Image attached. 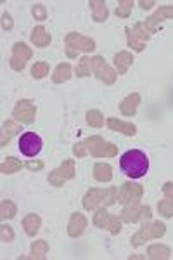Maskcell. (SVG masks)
I'll list each match as a JSON object with an SVG mask.
<instances>
[{
	"mask_svg": "<svg viewBox=\"0 0 173 260\" xmlns=\"http://www.w3.org/2000/svg\"><path fill=\"white\" fill-rule=\"evenodd\" d=\"M120 169L125 175H128L130 179H141L144 177L149 170V158L144 151L139 149H130L121 156L120 160Z\"/></svg>",
	"mask_w": 173,
	"mask_h": 260,
	"instance_id": "obj_1",
	"label": "cell"
},
{
	"mask_svg": "<svg viewBox=\"0 0 173 260\" xmlns=\"http://www.w3.org/2000/svg\"><path fill=\"white\" fill-rule=\"evenodd\" d=\"M118 200V189L116 187H108V189H97L92 187L85 192L82 200V205L85 210H97L100 207H111Z\"/></svg>",
	"mask_w": 173,
	"mask_h": 260,
	"instance_id": "obj_2",
	"label": "cell"
},
{
	"mask_svg": "<svg viewBox=\"0 0 173 260\" xmlns=\"http://www.w3.org/2000/svg\"><path fill=\"white\" fill-rule=\"evenodd\" d=\"M66 56L70 59H75L80 52H94L95 47V40L90 37H83L77 31H71L66 35Z\"/></svg>",
	"mask_w": 173,
	"mask_h": 260,
	"instance_id": "obj_3",
	"label": "cell"
},
{
	"mask_svg": "<svg viewBox=\"0 0 173 260\" xmlns=\"http://www.w3.org/2000/svg\"><path fill=\"white\" fill-rule=\"evenodd\" d=\"M164 233H166V225H164L163 222L156 220V222H149V224L144 222V225L132 236L130 243H132L133 248H139V246H142L146 241L158 240V238L164 236Z\"/></svg>",
	"mask_w": 173,
	"mask_h": 260,
	"instance_id": "obj_4",
	"label": "cell"
},
{
	"mask_svg": "<svg viewBox=\"0 0 173 260\" xmlns=\"http://www.w3.org/2000/svg\"><path fill=\"white\" fill-rule=\"evenodd\" d=\"M87 154L90 153L94 158H113L118 154V146L113 142H106L100 136H92L83 141Z\"/></svg>",
	"mask_w": 173,
	"mask_h": 260,
	"instance_id": "obj_5",
	"label": "cell"
},
{
	"mask_svg": "<svg viewBox=\"0 0 173 260\" xmlns=\"http://www.w3.org/2000/svg\"><path fill=\"white\" fill-rule=\"evenodd\" d=\"M125 33H126V44H128V47H132V50H135V52H142V50L146 49V44L151 40V35H153V33L146 28L144 23H135L133 28L126 26Z\"/></svg>",
	"mask_w": 173,
	"mask_h": 260,
	"instance_id": "obj_6",
	"label": "cell"
},
{
	"mask_svg": "<svg viewBox=\"0 0 173 260\" xmlns=\"http://www.w3.org/2000/svg\"><path fill=\"white\" fill-rule=\"evenodd\" d=\"M77 175V165H75V160H66L62 161L57 169H54L49 174V184L54 187H62L67 180L75 179Z\"/></svg>",
	"mask_w": 173,
	"mask_h": 260,
	"instance_id": "obj_7",
	"label": "cell"
},
{
	"mask_svg": "<svg viewBox=\"0 0 173 260\" xmlns=\"http://www.w3.org/2000/svg\"><path fill=\"white\" fill-rule=\"evenodd\" d=\"M37 113H39V110H37V106H35L33 101L21 99L16 103L14 110H12V116H14V120L19 121V123L31 125L33 121L37 120Z\"/></svg>",
	"mask_w": 173,
	"mask_h": 260,
	"instance_id": "obj_8",
	"label": "cell"
},
{
	"mask_svg": "<svg viewBox=\"0 0 173 260\" xmlns=\"http://www.w3.org/2000/svg\"><path fill=\"white\" fill-rule=\"evenodd\" d=\"M33 50L31 47H28L24 42H16L12 45V54L9 57V64L14 71H23L26 68V62L31 59Z\"/></svg>",
	"mask_w": 173,
	"mask_h": 260,
	"instance_id": "obj_9",
	"label": "cell"
},
{
	"mask_svg": "<svg viewBox=\"0 0 173 260\" xmlns=\"http://www.w3.org/2000/svg\"><path fill=\"white\" fill-rule=\"evenodd\" d=\"M142 194H144V186L142 184H133V182H123L118 191V201L121 205H132V203H141Z\"/></svg>",
	"mask_w": 173,
	"mask_h": 260,
	"instance_id": "obj_10",
	"label": "cell"
},
{
	"mask_svg": "<svg viewBox=\"0 0 173 260\" xmlns=\"http://www.w3.org/2000/svg\"><path fill=\"white\" fill-rule=\"evenodd\" d=\"M44 142L35 132H24L19 139V151L28 158H35L42 151Z\"/></svg>",
	"mask_w": 173,
	"mask_h": 260,
	"instance_id": "obj_11",
	"label": "cell"
},
{
	"mask_svg": "<svg viewBox=\"0 0 173 260\" xmlns=\"http://www.w3.org/2000/svg\"><path fill=\"white\" fill-rule=\"evenodd\" d=\"M158 212L164 219H171L173 217V182L171 180L163 184V200H159V203H158Z\"/></svg>",
	"mask_w": 173,
	"mask_h": 260,
	"instance_id": "obj_12",
	"label": "cell"
},
{
	"mask_svg": "<svg viewBox=\"0 0 173 260\" xmlns=\"http://www.w3.org/2000/svg\"><path fill=\"white\" fill-rule=\"evenodd\" d=\"M166 19H173V6H161L153 16H149V18L146 19L144 24L151 33H156L159 24Z\"/></svg>",
	"mask_w": 173,
	"mask_h": 260,
	"instance_id": "obj_13",
	"label": "cell"
},
{
	"mask_svg": "<svg viewBox=\"0 0 173 260\" xmlns=\"http://www.w3.org/2000/svg\"><path fill=\"white\" fill-rule=\"evenodd\" d=\"M102 61H106L102 56H94V57H82L77 66V77L83 78V77H90V73H95L97 66L100 64Z\"/></svg>",
	"mask_w": 173,
	"mask_h": 260,
	"instance_id": "obj_14",
	"label": "cell"
},
{
	"mask_svg": "<svg viewBox=\"0 0 173 260\" xmlns=\"http://www.w3.org/2000/svg\"><path fill=\"white\" fill-rule=\"evenodd\" d=\"M87 229V217L80 212L71 213L70 222H67V236L70 238H80Z\"/></svg>",
	"mask_w": 173,
	"mask_h": 260,
	"instance_id": "obj_15",
	"label": "cell"
},
{
	"mask_svg": "<svg viewBox=\"0 0 173 260\" xmlns=\"http://www.w3.org/2000/svg\"><path fill=\"white\" fill-rule=\"evenodd\" d=\"M141 94L133 92V94L126 95V98L121 101L120 104V111L123 116H135L137 115V110H139V104H141Z\"/></svg>",
	"mask_w": 173,
	"mask_h": 260,
	"instance_id": "obj_16",
	"label": "cell"
},
{
	"mask_svg": "<svg viewBox=\"0 0 173 260\" xmlns=\"http://www.w3.org/2000/svg\"><path fill=\"white\" fill-rule=\"evenodd\" d=\"M108 127L109 130H115V132H120L123 136H128V137H133L137 134V127L130 121H123V120H118V118H108Z\"/></svg>",
	"mask_w": 173,
	"mask_h": 260,
	"instance_id": "obj_17",
	"label": "cell"
},
{
	"mask_svg": "<svg viewBox=\"0 0 173 260\" xmlns=\"http://www.w3.org/2000/svg\"><path fill=\"white\" fill-rule=\"evenodd\" d=\"M113 61H115V66H116V73L118 75H125L126 71H128L130 66L133 64V54L128 52V50H121V52L115 54V57H113Z\"/></svg>",
	"mask_w": 173,
	"mask_h": 260,
	"instance_id": "obj_18",
	"label": "cell"
},
{
	"mask_svg": "<svg viewBox=\"0 0 173 260\" xmlns=\"http://www.w3.org/2000/svg\"><path fill=\"white\" fill-rule=\"evenodd\" d=\"M21 132V125L16 123V121L12 120H6L2 123V134H0V146L2 148H6L7 144L11 142L12 137L16 136V134Z\"/></svg>",
	"mask_w": 173,
	"mask_h": 260,
	"instance_id": "obj_19",
	"label": "cell"
},
{
	"mask_svg": "<svg viewBox=\"0 0 173 260\" xmlns=\"http://www.w3.org/2000/svg\"><path fill=\"white\" fill-rule=\"evenodd\" d=\"M95 77H97V80L104 82L106 85H113V83L116 82V78H118V73L111 68V66L108 64L106 61H102L99 66H97Z\"/></svg>",
	"mask_w": 173,
	"mask_h": 260,
	"instance_id": "obj_20",
	"label": "cell"
},
{
	"mask_svg": "<svg viewBox=\"0 0 173 260\" xmlns=\"http://www.w3.org/2000/svg\"><path fill=\"white\" fill-rule=\"evenodd\" d=\"M88 6H90V9H92V19H94L95 23H104V21L109 18V9L104 0H90Z\"/></svg>",
	"mask_w": 173,
	"mask_h": 260,
	"instance_id": "obj_21",
	"label": "cell"
},
{
	"mask_svg": "<svg viewBox=\"0 0 173 260\" xmlns=\"http://www.w3.org/2000/svg\"><path fill=\"white\" fill-rule=\"evenodd\" d=\"M29 39H31V42H33V45H35V47H42V49L47 47V45H50V42H52V37H50V33L45 30L44 26L33 28Z\"/></svg>",
	"mask_w": 173,
	"mask_h": 260,
	"instance_id": "obj_22",
	"label": "cell"
},
{
	"mask_svg": "<svg viewBox=\"0 0 173 260\" xmlns=\"http://www.w3.org/2000/svg\"><path fill=\"white\" fill-rule=\"evenodd\" d=\"M40 225H42V219L37 213H28L26 217L23 219V228H24V233L28 234L29 238H33L37 233L40 231Z\"/></svg>",
	"mask_w": 173,
	"mask_h": 260,
	"instance_id": "obj_23",
	"label": "cell"
},
{
	"mask_svg": "<svg viewBox=\"0 0 173 260\" xmlns=\"http://www.w3.org/2000/svg\"><path fill=\"white\" fill-rule=\"evenodd\" d=\"M71 71H73V68H71L70 62H61V64H57V68L54 70L52 73V82L54 83H64V82H70L71 80Z\"/></svg>",
	"mask_w": 173,
	"mask_h": 260,
	"instance_id": "obj_24",
	"label": "cell"
},
{
	"mask_svg": "<svg viewBox=\"0 0 173 260\" xmlns=\"http://www.w3.org/2000/svg\"><path fill=\"white\" fill-rule=\"evenodd\" d=\"M141 212H142V207L139 203H132V205H126L121 212V220L128 222V224H135V222L141 220Z\"/></svg>",
	"mask_w": 173,
	"mask_h": 260,
	"instance_id": "obj_25",
	"label": "cell"
},
{
	"mask_svg": "<svg viewBox=\"0 0 173 260\" xmlns=\"http://www.w3.org/2000/svg\"><path fill=\"white\" fill-rule=\"evenodd\" d=\"M94 179L97 182H109L113 179V167L109 163H95Z\"/></svg>",
	"mask_w": 173,
	"mask_h": 260,
	"instance_id": "obj_26",
	"label": "cell"
},
{
	"mask_svg": "<svg viewBox=\"0 0 173 260\" xmlns=\"http://www.w3.org/2000/svg\"><path fill=\"white\" fill-rule=\"evenodd\" d=\"M171 250L168 248L166 245H151L147 248V257L153 258V260H166L170 258Z\"/></svg>",
	"mask_w": 173,
	"mask_h": 260,
	"instance_id": "obj_27",
	"label": "cell"
},
{
	"mask_svg": "<svg viewBox=\"0 0 173 260\" xmlns=\"http://www.w3.org/2000/svg\"><path fill=\"white\" fill-rule=\"evenodd\" d=\"M21 167H23V163H21L18 158L14 156H7V160L0 165V172H2L4 175H11V174H16V172L21 170Z\"/></svg>",
	"mask_w": 173,
	"mask_h": 260,
	"instance_id": "obj_28",
	"label": "cell"
},
{
	"mask_svg": "<svg viewBox=\"0 0 173 260\" xmlns=\"http://www.w3.org/2000/svg\"><path fill=\"white\" fill-rule=\"evenodd\" d=\"M16 213H18V208H16V205L12 203V201L4 200L2 203H0V219H2V220L14 219Z\"/></svg>",
	"mask_w": 173,
	"mask_h": 260,
	"instance_id": "obj_29",
	"label": "cell"
},
{
	"mask_svg": "<svg viewBox=\"0 0 173 260\" xmlns=\"http://www.w3.org/2000/svg\"><path fill=\"white\" fill-rule=\"evenodd\" d=\"M49 251V243L45 240H40V241H35L31 245V255L29 258H37V260H44L45 255Z\"/></svg>",
	"mask_w": 173,
	"mask_h": 260,
	"instance_id": "obj_30",
	"label": "cell"
},
{
	"mask_svg": "<svg viewBox=\"0 0 173 260\" xmlns=\"http://www.w3.org/2000/svg\"><path fill=\"white\" fill-rule=\"evenodd\" d=\"M49 71H50L49 62L39 61V62H35V64H33V68H31V77L35 78V80H42V78L47 77Z\"/></svg>",
	"mask_w": 173,
	"mask_h": 260,
	"instance_id": "obj_31",
	"label": "cell"
},
{
	"mask_svg": "<svg viewBox=\"0 0 173 260\" xmlns=\"http://www.w3.org/2000/svg\"><path fill=\"white\" fill-rule=\"evenodd\" d=\"M85 120H87V123L90 125V127H95V128H100L104 125V115L99 110L87 111Z\"/></svg>",
	"mask_w": 173,
	"mask_h": 260,
	"instance_id": "obj_32",
	"label": "cell"
},
{
	"mask_svg": "<svg viewBox=\"0 0 173 260\" xmlns=\"http://www.w3.org/2000/svg\"><path fill=\"white\" fill-rule=\"evenodd\" d=\"M109 217H111V215L108 213L106 207L97 208L95 213H94V225H95V228H99V229H106V224H108Z\"/></svg>",
	"mask_w": 173,
	"mask_h": 260,
	"instance_id": "obj_33",
	"label": "cell"
},
{
	"mask_svg": "<svg viewBox=\"0 0 173 260\" xmlns=\"http://www.w3.org/2000/svg\"><path fill=\"white\" fill-rule=\"evenodd\" d=\"M132 9H133L132 0H120V2H118V7H116L115 14L118 16V18L125 19V18H128V16L132 14Z\"/></svg>",
	"mask_w": 173,
	"mask_h": 260,
	"instance_id": "obj_34",
	"label": "cell"
},
{
	"mask_svg": "<svg viewBox=\"0 0 173 260\" xmlns=\"http://www.w3.org/2000/svg\"><path fill=\"white\" fill-rule=\"evenodd\" d=\"M106 229L113 234V236H116V234L121 231V217H118V215L109 217V220L106 224Z\"/></svg>",
	"mask_w": 173,
	"mask_h": 260,
	"instance_id": "obj_35",
	"label": "cell"
},
{
	"mask_svg": "<svg viewBox=\"0 0 173 260\" xmlns=\"http://www.w3.org/2000/svg\"><path fill=\"white\" fill-rule=\"evenodd\" d=\"M31 14H33V18L39 19V21L47 19V9H45L44 4H33V6H31Z\"/></svg>",
	"mask_w": 173,
	"mask_h": 260,
	"instance_id": "obj_36",
	"label": "cell"
},
{
	"mask_svg": "<svg viewBox=\"0 0 173 260\" xmlns=\"http://www.w3.org/2000/svg\"><path fill=\"white\" fill-rule=\"evenodd\" d=\"M14 231H12V228H9V225H0V240H2L4 243H11L14 241Z\"/></svg>",
	"mask_w": 173,
	"mask_h": 260,
	"instance_id": "obj_37",
	"label": "cell"
},
{
	"mask_svg": "<svg viewBox=\"0 0 173 260\" xmlns=\"http://www.w3.org/2000/svg\"><path fill=\"white\" fill-rule=\"evenodd\" d=\"M2 28H4V30H7V31H11L12 28H14V21H12L9 12H4V14H2Z\"/></svg>",
	"mask_w": 173,
	"mask_h": 260,
	"instance_id": "obj_38",
	"label": "cell"
},
{
	"mask_svg": "<svg viewBox=\"0 0 173 260\" xmlns=\"http://www.w3.org/2000/svg\"><path fill=\"white\" fill-rule=\"evenodd\" d=\"M24 167H26L28 170H31V172H40L42 169H44V161H40V160H29L24 163Z\"/></svg>",
	"mask_w": 173,
	"mask_h": 260,
	"instance_id": "obj_39",
	"label": "cell"
},
{
	"mask_svg": "<svg viewBox=\"0 0 173 260\" xmlns=\"http://www.w3.org/2000/svg\"><path fill=\"white\" fill-rule=\"evenodd\" d=\"M151 207H142V212H141V220H144V222H149L151 220Z\"/></svg>",
	"mask_w": 173,
	"mask_h": 260,
	"instance_id": "obj_40",
	"label": "cell"
},
{
	"mask_svg": "<svg viewBox=\"0 0 173 260\" xmlns=\"http://www.w3.org/2000/svg\"><path fill=\"white\" fill-rule=\"evenodd\" d=\"M139 6L146 11V9H151L153 6H156V2H154V0H147V2H146V0H141V2H139Z\"/></svg>",
	"mask_w": 173,
	"mask_h": 260,
	"instance_id": "obj_41",
	"label": "cell"
}]
</instances>
